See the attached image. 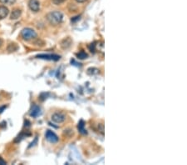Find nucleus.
Instances as JSON below:
<instances>
[{
  "label": "nucleus",
  "mask_w": 187,
  "mask_h": 165,
  "mask_svg": "<svg viewBox=\"0 0 187 165\" xmlns=\"http://www.w3.org/2000/svg\"><path fill=\"white\" fill-rule=\"evenodd\" d=\"M46 18H47V20L49 22V24L53 26H57L62 23L63 19V15L59 11H53V12L48 13Z\"/></svg>",
  "instance_id": "1"
},
{
  "label": "nucleus",
  "mask_w": 187,
  "mask_h": 165,
  "mask_svg": "<svg viewBox=\"0 0 187 165\" xmlns=\"http://www.w3.org/2000/svg\"><path fill=\"white\" fill-rule=\"evenodd\" d=\"M21 36L23 38V39L25 40V41H30V40L35 39L37 38V34L32 29L26 28V29H23L22 30Z\"/></svg>",
  "instance_id": "2"
},
{
  "label": "nucleus",
  "mask_w": 187,
  "mask_h": 165,
  "mask_svg": "<svg viewBox=\"0 0 187 165\" xmlns=\"http://www.w3.org/2000/svg\"><path fill=\"white\" fill-rule=\"evenodd\" d=\"M46 139L52 144H56L58 142V137L51 130H47L46 132Z\"/></svg>",
  "instance_id": "3"
},
{
  "label": "nucleus",
  "mask_w": 187,
  "mask_h": 165,
  "mask_svg": "<svg viewBox=\"0 0 187 165\" xmlns=\"http://www.w3.org/2000/svg\"><path fill=\"white\" fill-rule=\"evenodd\" d=\"M66 119V115L62 113H55L52 116V120L56 123H61Z\"/></svg>",
  "instance_id": "4"
},
{
  "label": "nucleus",
  "mask_w": 187,
  "mask_h": 165,
  "mask_svg": "<svg viewBox=\"0 0 187 165\" xmlns=\"http://www.w3.org/2000/svg\"><path fill=\"white\" fill-rule=\"evenodd\" d=\"M28 7L32 12L37 13L40 10V3L38 0H29L28 1Z\"/></svg>",
  "instance_id": "5"
},
{
  "label": "nucleus",
  "mask_w": 187,
  "mask_h": 165,
  "mask_svg": "<svg viewBox=\"0 0 187 165\" xmlns=\"http://www.w3.org/2000/svg\"><path fill=\"white\" fill-rule=\"evenodd\" d=\"M37 59H47V60H54V61H57L60 59V56L57 55V54H39L37 56Z\"/></svg>",
  "instance_id": "6"
},
{
  "label": "nucleus",
  "mask_w": 187,
  "mask_h": 165,
  "mask_svg": "<svg viewBox=\"0 0 187 165\" xmlns=\"http://www.w3.org/2000/svg\"><path fill=\"white\" fill-rule=\"evenodd\" d=\"M29 114L30 116L32 118H37L38 117V116H40V115L42 114V111H41L40 107L37 106V105H36V104L32 105V109H31V110H30Z\"/></svg>",
  "instance_id": "7"
},
{
  "label": "nucleus",
  "mask_w": 187,
  "mask_h": 165,
  "mask_svg": "<svg viewBox=\"0 0 187 165\" xmlns=\"http://www.w3.org/2000/svg\"><path fill=\"white\" fill-rule=\"evenodd\" d=\"M72 44V38L70 37H67L63 38V39L62 40L61 42H60V46H61V48L62 49H67V48H69Z\"/></svg>",
  "instance_id": "8"
},
{
  "label": "nucleus",
  "mask_w": 187,
  "mask_h": 165,
  "mask_svg": "<svg viewBox=\"0 0 187 165\" xmlns=\"http://www.w3.org/2000/svg\"><path fill=\"white\" fill-rule=\"evenodd\" d=\"M8 13H9V11L6 6H0V20L5 19L8 15Z\"/></svg>",
  "instance_id": "9"
},
{
  "label": "nucleus",
  "mask_w": 187,
  "mask_h": 165,
  "mask_svg": "<svg viewBox=\"0 0 187 165\" xmlns=\"http://www.w3.org/2000/svg\"><path fill=\"white\" fill-rule=\"evenodd\" d=\"M22 11L19 8H15L13 10L12 13H11V19H18L19 17L21 16Z\"/></svg>",
  "instance_id": "10"
},
{
  "label": "nucleus",
  "mask_w": 187,
  "mask_h": 165,
  "mask_svg": "<svg viewBox=\"0 0 187 165\" xmlns=\"http://www.w3.org/2000/svg\"><path fill=\"white\" fill-rule=\"evenodd\" d=\"M84 126H85L84 122H83V120H81L80 122L78 123V130H79V132H80L81 133H83V134H87V130H86L85 128H84Z\"/></svg>",
  "instance_id": "11"
},
{
  "label": "nucleus",
  "mask_w": 187,
  "mask_h": 165,
  "mask_svg": "<svg viewBox=\"0 0 187 165\" xmlns=\"http://www.w3.org/2000/svg\"><path fill=\"white\" fill-rule=\"evenodd\" d=\"M19 49V46L17 45L16 43H10L8 47V50L9 52H15Z\"/></svg>",
  "instance_id": "12"
},
{
  "label": "nucleus",
  "mask_w": 187,
  "mask_h": 165,
  "mask_svg": "<svg viewBox=\"0 0 187 165\" xmlns=\"http://www.w3.org/2000/svg\"><path fill=\"white\" fill-rule=\"evenodd\" d=\"M77 57L79 59H85L87 58V54L84 52V51H81L80 53H77Z\"/></svg>",
  "instance_id": "13"
},
{
  "label": "nucleus",
  "mask_w": 187,
  "mask_h": 165,
  "mask_svg": "<svg viewBox=\"0 0 187 165\" xmlns=\"http://www.w3.org/2000/svg\"><path fill=\"white\" fill-rule=\"evenodd\" d=\"M87 74L90 75L97 74H99V70L97 69H95V68H91V69H88V70H87Z\"/></svg>",
  "instance_id": "14"
},
{
  "label": "nucleus",
  "mask_w": 187,
  "mask_h": 165,
  "mask_svg": "<svg viewBox=\"0 0 187 165\" xmlns=\"http://www.w3.org/2000/svg\"><path fill=\"white\" fill-rule=\"evenodd\" d=\"M16 2V0H0V3L6 5H12Z\"/></svg>",
  "instance_id": "15"
},
{
  "label": "nucleus",
  "mask_w": 187,
  "mask_h": 165,
  "mask_svg": "<svg viewBox=\"0 0 187 165\" xmlns=\"http://www.w3.org/2000/svg\"><path fill=\"white\" fill-rule=\"evenodd\" d=\"M26 135H30V133H28V134H26V133H22L20 135H19L18 137H17V139H15V143H18V142L20 141V140H21L22 139H23V137H25Z\"/></svg>",
  "instance_id": "16"
},
{
  "label": "nucleus",
  "mask_w": 187,
  "mask_h": 165,
  "mask_svg": "<svg viewBox=\"0 0 187 165\" xmlns=\"http://www.w3.org/2000/svg\"><path fill=\"white\" fill-rule=\"evenodd\" d=\"M53 3L55 4V5H59V4H62V3H64L66 0H52Z\"/></svg>",
  "instance_id": "17"
},
{
  "label": "nucleus",
  "mask_w": 187,
  "mask_h": 165,
  "mask_svg": "<svg viewBox=\"0 0 187 165\" xmlns=\"http://www.w3.org/2000/svg\"><path fill=\"white\" fill-rule=\"evenodd\" d=\"M7 164V163H6V161L4 159H3V158L0 157V165H5Z\"/></svg>",
  "instance_id": "18"
},
{
  "label": "nucleus",
  "mask_w": 187,
  "mask_h": 165,
  "mask_svg": "<svg viewBox=\"0 0 187 165\" xmlns=\"http://www.w3.org/2000/svg\"><path fill=\"white\" fill-rule=\"evenodd\" d=\"M37 138L36 137V138H35V139H34V141L32 142V143H31V144L29 145V148H31V147H32V146H34V145H35L34 144H36V143H37Z\"/></svg>",
  "instance_id": "19"
},
{
  "label": "nucleus",
  "mask_w": 187,
  "mask_h": 165,
  "mask_svg": "<svg viewBox=\"0 0 187 165\" xmlns=\"http://www.w3.org/2000/svg\"><path fill=\"white\" fill-rule=\"evenodd\" d=\"M75 1L78 3H85L87 0H75Z\"/></svg>",
  "instance_id": "20"
},
{
  "label": "nucleus",
  "mask_w": 187,
  "mask_h": 165,
  "mask_svg": "<svg viewBox=\"0 0 187 165\" xmlns=\"http://www.w3.org/2000/svg\"><path fill=\"white\" fill-rule=\"evenodd\" d=\"M7 108V106H3V107H1L0 108V114H2V113L3 112V110Z\"/></svg>",
  "instance_id": "21"
},
{
  "label": "nucleus",
  "mask_w": 187,
  "mask_h": 165,
  "mask_svg": "<svg viewBox=\"0 0 187 165\" xmlns=\"http://www.w3.org/2000/svg\"><path fill=\"white\" fill-rule=\"evenodd\" d=\"M2 43H3V41H2V39H0V46L2 45Z\"/></svg>",
  "instance_id": "22"
}]
</instances>
